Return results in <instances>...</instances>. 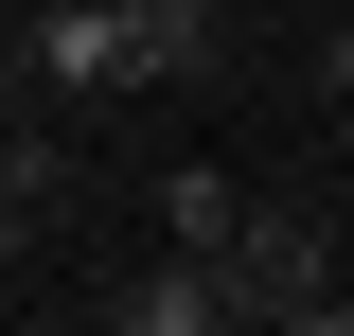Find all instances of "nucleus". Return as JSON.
Here are the masks:
<instances>
[{
    "label": "nucleus",
    "mask_w": 354,
    "mask_h": 336,
    "mask_svg": "<svg viewBox=\"0 0 354 336\" xmlns=\"http://www.w3.org/2000/svg\"><path fill=\"white\" fill-rule=\"evenodd\" d=\"M230 195H248L230 160H160V248H195V265H213V248H230Z\"/></svg>",
    "instance_id": "nucleus-4"
},
{
    "label": "nucleus",
    "mask_w": 354,
    "mask_h": 336,
    "mask_svg": "<svg viewBox=\"0 0 354 336\" xmlns=\"http://www.w3.org/2000/svg\"><path fill=\"white\" fill-rule=\"evenodd\" d=\"M18 265H36V230H18V212H0V283H18Z\"/></svg>",
    "instance_id": "nucleus-6"
},
{
    "label": "nucleus",
    "mask_w": 354,
    "mask_h": 336,
    "mask_svg": "<svg viewBox=\"0 0 354 336\" xmlns=\"http://www.w3.org/2000/svg\"><path fill=\"white\" fill-rule=\"evenodd\" d=\"M160 18H177V36H213V53H230V18H248V0H160Z\"/></svg>",
    "instance_id": "nucleus-5"
},
{
    "label": "nucleus",
    "mask_w": 354,
    "mask_h": 336,
    "mask_svg": "<svg viewBox=\"0 0 354 336\" xmlns=\"http://www.w3.org/2000/svg\"><path fill=\"white\" fill-rule=\"evenodd\" d=\"M0 212H18V230H71L88 212V160H71V106H0Z\"/></svg>",
    "instance_id": "nucleus-2"
},
{
    "label": "nucleus",
    "mask_w": 354,
    "mask_h": 336,
    "mask_svg": "<svg viewBox=\"0 0 354 336\" xmlns=\"http://www.w3.org/2000/svg\"><path fill=\"white\" fill-rule=\"evenodd\" d=\"M230 319H283V336H354V195L283 177V195H230V248H213Z\"/></svg>",
    "instance_id": "nucleus-1"
},
{
    "label": "nucleus",
    "mask_w": 354,
    "mask_h": 336,
    "mask_svg": "<svg viewBox=\"0 0 354 336\" xmlns=\"http://www.w3.org/2000/svg\"><path fill=\"white\" fill-rule=\"evenodd\" d=\"M106 336H230V283L195 248H142V265H106Z\"/></svg>",
    "instance_id": "nucleus-3"
}]
</instances>
